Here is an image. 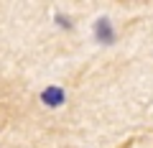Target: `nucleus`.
<instances>
[{
    "mask_svg": "<svg viewBox=\"0 0 153 148\" xmlns=\"http://www.w3.org/2000/svg\"><path fill=\"white\" fill-rule=\"evenodd\" d=\"M41 102L46 105V107H61V105L66 102V92L61 87H46L44 92H41Z\"/></svg>",
    "mask_w": 153,
    "mask_h": 148,
    "instance_id": "obj_1",
    "label": "nucleus"
},
{
    "mask_svg": "<svg viewBox=\"0 0 153 148\" xmlns=\"http://www.w3.org/2000/svg\"><path fill=\"white\" fill-rule=\"evenodd\" d=\"M94 36H97V41H100V44H112L115 31H112V26H110V21H107V18H100V21L94 23Z\"/></svg>",
    "mask_w": 153,
    "mask_h": 148,
    "instance_id": "obj_2",
    "label": "nucleus"
}]
</instances>
